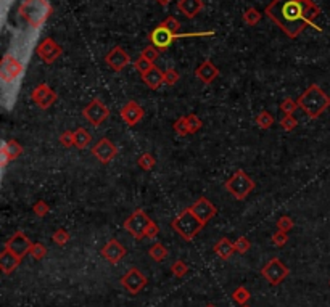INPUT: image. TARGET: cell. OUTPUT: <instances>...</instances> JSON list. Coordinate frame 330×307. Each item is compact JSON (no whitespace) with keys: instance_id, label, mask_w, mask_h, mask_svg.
<instances>
[{"instance_id":"obj_1","label":"cell","mask_w":330,"mask_h":307,"mask_svg":"<svg viewBox=\"0 0 330 307\" xmlns=\"http://www.w3.org/2000/svg\"><path fill=\"white\" fill-rule=\"evenodd\" d=\"M264 13L290 39H296L306 28L322 31L314 23L321 15V8L313 0H272Z\"/></svg>"},{"instance_id":"obj_2","label":"cell","mask_w":330,"mask_h":307,"mask_svg":"<svg viewBox=\"0 0 330 307\" xmlns=\"http://www.w3.org/2000/svg\"><path fill=\"white\" fill-rule=\"evenodd\" d=\"M296 102L307 114V117L317 119L330 106V97L317 84H311Z\"/></svg>"},{"instance_id":"obj_3","label":"cell","mask_w":330,"mask_h":307,"mask_svg":"<svg viewBox=\"0 0 330 307\" xmlns=\"http://www.w3.org/2000/svg\"><path fill=\"white\" fill-rule=\"evenodd\" d=\"M19 16L31 28H40L52 13V5L49 0H23L18 8Z\"/></svg>"},{"instance_id":"obj_4","label":"cell","mask_w":330,"mask_h":307,"mask_svg":"<svg viewBox=\"0 0 330 307\" xmlns=\"http://www.w3.org/2000/svg\"><path fill=\"white\" fill-rule=\"evenodd\" d=\"M171 227L174 232L181 235L185 241H192L198 235V232L205 227V224L193 214L190 207H185L178 217L172 219Z\"/></svg>"},{"instance_id":"obj_5","label":"cell","mask_w":330,"mask_h":307,"mask_svg":"<svg viewBox=\"0 0 330 307\" xmlns=\"http://www.w3.org/2000/svg\"><path fill=\"white\" fill-rule=\"evenodd\" d=\"M214 32L213 31H210V32H196V34H175V32H172V31H169L166 26H163L161 23L153 29L151 32H150V36H148V39H150V43L153 47H157L160 52L161 50H166V49H169L172 43L178 40V39H184V37H192V36H213Z\"/></svg>"},{"instance_id":"obj_6","label":"cell","mask_w":330,"mask_h":307,"mask_svg":"<svg viewBox=\"0 0 330 307\" xmlns=\"http://www.w3.org/2000/svg\"><path fill=\"white\" fill-rule=\"evenodd\" d=\"M224 187L235 200L241 201V200H245L253 190H255V180H253L245 171L238 169L232 177L226 180Z\"/></svg>"},{"instance_id":"obj_7","label":"cell","mask_w":330,"mask_h":307,"mask_svg":"<svg viewBox=\"0 0 330 307\" xmlns=\"http://www.w3.org/2000/svg\"><path fill=\"white\" fill-rule=\"evenodd\" d=\"M151 222V219L147 216V212L144 209H136L132 212L123 224L126 232H129V235H132L136 240H142L145 237L147 228Z\"/></svg>"},{"instance_id":"obj_8","label":"cell","mask_w":330,"mask_h":307,"mask_svg":"<svg viewBox=\"0 0 330 307\" xmlns=\"http://www.w3.org/2000/svg\"><path fill=\"white\" fill-rule=\"evenodd\" d=\"M82 116L87 123L98 127L109 117V108L100 100V98H94V100H91V103H87L84 106Z\"/></svg>"},{"instance_id":"obj_9","label":"cell","mask_w":330,"mask_h":307,"mask_svg":"<svg viewBox=\"0 0 330 307\" xmlns=\"http://www.w3.org/2000/svg\"><path fill=\"white\" fill-rule=\"evenodd\" d=\"M261 275L271 285H279L290 275L289 267L282 264L279 257H272L266 266L261 269Z\"/></svg>"},{"instance_id":"obj_10","label":"cell","mask_w":330,"mask_h":307,"mask_svg":"<svg viewBox=\"0 0 330 307\" xmlns=\"http://www.w3.org/2000/svg\"><path fill=\"white\" fill-rule=\"evenodd\" d=\"M36 53H37V57L46 63V64H52L57 61L60 57H61V53H63V49L61 45H58L57 40L52 39V37H46L43 39L37 49H36Z\"/></svg>"},{"instance_id":"obj_11","label":"cell","mask_w":330,"mask_h":307,"mask_svg":"<svg viewBox=\"0 0 330 307\" xmlns=\"http://www.w3.org/2000/svg\"><path fill=\"white\" fill-rule=\"evenodd\" d=\"M31 100L37 105V108L49 109L55 102L58 100V93L55 92L52 87H49L46 82H42L31 92Z\"/></svg>"},{"instance_id":"obj_12","label":"cell","mask_w":330,"mask_h":307,"mask_svg":"<svg viewBox=\"0 0 330 307\" xmlns=\"http://www.w3.org/2000/svg\"><path fill=\"white\" fill-rule=\"evenodd\" d=\"M147 283H148L147 277L136 267L129 269V272L121 277V285H123V288L127 290L130 294L140 293L142 290L147 287Z\"/></svg>"},{"instance_id":"obj_13","label":"cell","mask_w":330,"mask_h":307,"mask_svg":"<svg viewBox=\"0 0 330 307\" xmlns=\"http://www.w3.org/2000/svg\"><path fill=\"white\" fill-rule=\"evenodd\" d=\"M105 63L109 66V69H113L115 73H121L130 63V57L123 47L116 45L106 53Z\"/></svg>"},{"instance_id":"obj_14","label":"cell","mask_w":330,"mask_h":307,"mask_svg":"<svg viewBox=\"0 0 330 307\" xmlns=\"http://www.w3.org/2000/svg\"><path fill=\"white\" fill-rule=\"evenodd\" d=\"M25 71L23 63H21L16 57H13L12 53H7L2 61V81L7 84L10 79L19 78Z\"/></svg>"},{"instance_id":"obj_15","label":"cell","mask_w":330,"mask_h":307,"mask_svg":"<svg viewBox=\"0 0 330 307\" xmlns=\"http://www.w3.org/2000/svg\"><path fill=\"white\" fill-rule=\"evenodd\" d=\"M92 155L103 164H108L113 161L118 155V148L113 145V141L109 138H100L92 148Z\"/></svg>"},{"instance_id":"obj_16","label":"cell","mask_w":330,"mask_h":307,"mask_svg":"<svg viewBox=\"0 0 330 307\" xmlns=\"http://www.w3.org/2000/svg\"><path fill=\"white\" fill-rule=\"evenodd\" d=\"M190 209L193 211V214L200 219V221L206 225L208 222L211 221V219L216 216V212H217V209H216V206L208 200V198H205V196H200L192 206H190Z\"/></svg>"},{"instance_id":"obj_17","label":"cell","mask_w":330,"mask_h":307,"mask_svg":"<svg viewBox=\"0 0 330 307\" xmlns=\"http://www.w3.org/2000/svg\"><path fill=\"white\" fill-rule=\"evenodd\" d=\"M31 246H32V241H31L23 232H16V233L5 243V248L12 251V253H15L16 256H19L21 259L29 254Z\"/></svg>"},{"instance_id":"obj_18","label":"cell","mask_w":330,"mask_h":307,"mask_svg":"<svg viewBox=\"0 0 330 307\" xmlns=\"http://www.w3.org/2000/svg\"><path fill=\"white\" fill-rule=\"evenodd\" d=\"M119 114H121V119H123L129 127H132V126H136V124L140 123L142 117H144V114H145V111L137 102L130 100L123 108H121Z\"/></svg>"},{"instance_id":"obj_19","label":"cell","mask_w":330,"mask_h":307,"mask_svg":"<svg viewBox=\"0 0 330 307\" xmlns=\"http://www.w3.org/2000/svg\"><path fill=\"white\" fill-rule=\"evenodd\" d=\"M102 256L109 264H118V262L126 256V248L119 243L118 240H109L102 249Z\"/></svg>"},{"instance_id":"obj_20","label":"cell","mask_w":330,"mask_h":307,"mask_svg":"<svg viewBox=\"0 0 330 307\" xmlns=\"http://www.w3.org/2000/svg\"><path fill=\"white\" fill-rule=\"evenodd\" d=\"M195 76L200 79L203 84H213L217 78H219V68L211 61V60H206L203 61L200 66L195 69Z\"/></svg>"},{"instance_id":"obj_21","label":"cell","mask_w":330,"mask_h":307,"mask_svg":"<svg viewBox=\"0 0 330 307\" xmlns=\"http://www.w3.org/2000/svg\"><path fill=\"white\" fill-rule=\"evenodd\" d=\"M178 10L185 18H195L203 10V0H178Z\"/></svg>"},{"instance_id":"obj_22","label":"cell","mask_w":330,"mask_h":307,"mask_svg":"<svg viewBox=\"0 0 330 307\" xmlns=\"http://www.w3.org/2000/svg\"><path fill=\"white\" fill-rule=\"evenodd\" d=\"M19 262H21L19 256H16L15 253H12L10 249L4 248L2 254H0V270H2L5 275L12 273L19 266Z\"/></svg>"},{"instance_id":"obj_23","label":"cell","mask_w":330,"mask_h":307,"mask_svg":"<svg viewBox=\"0 0 330 307\" xmlns=\"http://www.w3.org/2000/svg\"><path fill=\"white\" fill-rule=\"evenodd\" d=\"M142 79H144V82L150 87L151 90H157L164 84V73L160 68L153 66L147 74L142 76Z\"/></svg>"},{"instance_id":"obj_24","label":"cell","mask_w":330,"mask_h":307,"mask_svg":"<svg viewBox=\"0 0 330 307\" xmlns=\"http://www.w3.org/2000/svg\"><path fill=\"white\" fill-rule=\"evenodd\" d=\"M235 253V248L232 241H229L227 238H221L214 245V254L217 257H221L223 261H227L229 257H232V254Z\"/></svg>"},{"instance_id":"obj_25","label":"cell","mask_w":330,"mask_h":307,"mask_svg":"<svg viewBox=\"0 0 330 307\" xmlns=\"http://www.w3.org/2000/svg\"><path fill=\"white\" fill-rule=\"evenodd\" d=\"M2 150L7 153V156L10 158V161L18 159L21 155H23V147H21L16 140H7L5 144L2 145Z\"/></svg>"},{"instance_id":"obj_26","label":"cell","mask_w":330,"mask_h":307,"mask_svg":"<svg viewBox=\"0 0 330 307\" xmlns=\"http://www.w3.org/2000/svg\"><path fill=\"white\" fill-rule=\"evenodd\" d=\"M91 141H92V135L87 132L85 129L79 127L78 130H74V147L78 148V150L87 148Z\"/></svg>"},{"instance_id":"obj_27","label":"cell","mask_w":330,"mask_h":307,"mask_svg":"<svg viewBox=\"0 0 330 307\" xmlns=\"http://www.w3.org/2000/svg\"><path fill=\"white\" fill-rule=\"evenodd\" d=\"M261 18H262L261 12H259L258 8H255V7L247 8L245 12H244V15H241V19H244V23L247 26H256L259 21H261Z\"/></svg>"},{"instance_id":"obj_28","label":"cell","mask_w":330,"mask_h":307,"mask_svg":"<svg viewBox=\"0 0 330 307\" xmlns=\"http://www.w3.org/2000/svg\"><path fill=\"white\" fill-rule=\"evenodd\" d=\"M148 254L155 262H163L168 257V249L164 248L163 243H155V245H151V248L148 249Z\"/></svg>"},{"instance_id":"obj_29","label":"cell","mask_w":330,"mask_h":307,"mask_svg":"<svg viewBox=\"0 0 330 307\" xmlns=\"http://www.w3.org/2000/svg\"><path fill=\"white\" fill-rule=\"evenodd\" d=\"M274 123H276V119H274V116L269 111H266V109H262V111L256 116V124L259 129L268 130L274 126Z\"/></svg>"},{"instance_id":"obj_30","label":"cell","mask_w":330,"mask_h":307,"mask_svg":"<svg viewBox=\"0 0 330 307\" xmlns=\"http://www.w3.org/2000/svg\"><path fill=\"white\" fill-rule=\"evenodd\" d=\"M137 164H139V168H142L144 171H151L153 168H155L157 159L151 153H144V155L137 159Z\"/></svg>"},{"instance_id":"obj_31","label":"cell","mask_w":330,"mask_h":307,"mask_svg":"<svg viewBox=\"0 0 330 307\" xmlns=\"http://www.w3.org/2000/svg\"><path fill=\"white\" fill-rule=\"evenodd\" d=\"M134 66H136V69L144 76V74H147L155 64H153V61H150V60H147L145 57H142V55H139V58L134 61Z\"/></svg>"},{"instance_id":"obj_32","label":"cell","mask_w":330,"mask_h":307,"mask_svg":"<svg viewBox=\"0 0 330 307\" xmlns=\"http://www.w3.org/2000/svg\"><path fill=\"white\" fill-rule=\"evenodd\" d=\"M185 121H187V127H189V132L190 134H196L198 130L202 129V126H203L202 119L198 117L196 114H187Z\"/></svg>"},{"instance_id":"obj_33","label":"cell","mask_w":330,"mask_h":307,"mask_svg":"<svg viewBox=\"0 0 330 307\" xmlns=\"http://www.w3.org/2000/svg\"><path fill=\"white\" fill-rule=\"evenodd\" d=\"M232 298H234V301L235 302H238V304H247L248 301H250V298H251V294H250V291L245 288V287H238V288H235V291L232 293Z\"/></svg>"},{"instance_id":"obj_34","label":"cell","mask_w":330,"mask_h":307,"mask_svg":"<svg viewBox=\"0 0 330 307\" xmlns=\"http://www.w3.org/2000/svg\"><path fill=\"white\" fill-rule=\"evenodd\" d=\"M52 240L57 243L58 246H64L68 241L71 240V235H70V232L68 230H64V228H58L57 232H55L53 235H52Z\"/></svg>"},{"instance_id":"obj_35","label":"cell","mask_w":330,"mask_h":307,"mask_svg":"<svg viewBox=\"0 0 330 307\" xmlns=\"http://www.w3.org/2000/svg\"><path fill=\"white\" fill-rule=\"evenodd\" d=\"M296 126H298V121H296V117L293 114H285L280 119V127L285 132H292L293 129H296Z\"/></svg>"},{"instance_id":"obj_36","label":"cell","mask_w":330,"mask_h":307,"mask_svg":"<svg viewBox=\"0 0 330 307\" xmlns=\"http://www.w3.org/2000/svg\"><path fill=\"white\" fill-rule=\"evenodd\" d=\"M298 102H295L293 98H283V102L280 103V111L283 114H293L296 111V108H298Z\"/></svg>"},{"instance_id":"obj_37","label":"cell","mask_w":330,"mask_h":307,"mask_svg":"<svg viewBox=\"0 0 330 307\" xmlns=\"http://www.w3.org/2000/svg\"><path fill=\"white\" fill-rule=\"evenodd\" d=\"M29 256H32L36 261H40L47 256V248L43 246L42 243H32L31 251H29Z\"/></svg>"},{"instance_id":"obj_38","label":"cell","mask_w":330,"mask_h":307,"mask_svg":"<svg viewBox=\"0 0 330 307\" xmlns=\"http://www.w3.org/2000/svg\"><path fill=\"white\" fill-rule=\"evenodd\" d=\"M171 270H172V273H174V277H178V278H182V277H185L187 275V272H189V267H187V264L184 261H175L174 264L171 266Z\"/></svg>"},{"instance_id":"obj_39","label":"cell","mask_w":330,"mask_h":307,"mask_svg":"<svg viewBox=\"0 0 330 307\" xmlns=\"http://www.w3.org/2000/svg\"><path fill=\"white\" fill-rule=\"evenodd\" d=\"M234 248H235V253L245 254L247 251H250L251 243H250V240H248V238H245V237H238V238L235 240V243H234Z\"/></svg>"},{"instance_id":"obj_40","label":"cell","mask_w":330,"mask_h":307,"mask_svg":"<svg viewBox=\"0 0 330 307\" xmlns=\"http://www.w3.org/2000/svg\"><path fill=\"white\" fill-rule=\"evenodd\" d=\"M174 130H175V134L181 135V137H185V135H189V127H187V121H185V116L179 117V119H175V123H174Z\"/></svg>"},{"instance_id":"obj_41","label":"cell","mask_w":330,"mask_h":307,"mask_svg":"<svg viewBox=\"0 0 330 307\" xmlns=\"http://www.w3.org/2000/svg\"><path fill=\"white\" fill-rule=\"evenodd\" d=\"M179 79H181V74L175 71L174 68H168L166 71H164V84H166V85L178 84Z\"/></svg>"},{"instance_id":"obj_42","label":"cell","mask_w":330,"mask_h":307,"mask_svg":"<svg viewBox=\"0 0 330 307\" xmlns=\"http://www.w3.org/2000/svg\"><path fill=\"white\" fill-rule=\"evenodd\" d=\"M32 211H34V214L37 217H46L49 214V211H50V207H49V204L46 201L39 200L34 206H32Z\"/></svg>"},{"instance_id":"obj_43","label":"cell","mask_w":330,"mask_h":307,"mask_svg":"<svg viewBox=\"0 0 330 307\" xmlns=\"http://www.w3.org/2000/svg\"><path fill=\"white\" fill-rule=\"evenodd\" d=\"M140 55H142V57H145L147 60L155 63L158 60V57H160V50L157 47H153V45H148V47H145L144 50H142Z\"/></svg>"},{"instance_id":"obj_44","label":"cell","mask_w":330,"mask_h":307,"mask_svg":"<svg viewBox=\"0 0 330 307\" xmlns=\"http://www.w3.org/2000/svg\"><path fill=\"white\" fill-rule=\"evenodd\" d=\"M60 144H61L64 148L74 147V132H73V130H64V132L60 135Z\"/></svg>"},{"instance_id":"obj_45","label":"cell","mask_w":330,"mask_h":307,"mask_svg":"<svg viewBox=\"0 0 330 307\" xmlns=\"http://www.w3.org/2000/svg\"><path fill=\"white\" fill-rule=\"evenodd\" d=\"M287 241H289L287 232H282V230H277V232L272 235V243L276 245L277 248L285 246V245H287Z\"/></svg>"},{"instance_id":"obj_46","label":"cell","mask_w":330,"mask_h":307,"mask_svg":"<svg viewBox=\"0 0 330 307\" xmlns=\"http://www.w3.org/2000/svg\"><path fill=\"white\" fill-rule=\"evenodd\" d=\"M293 228V221L289 216H282L277 219V230H282V232H290Z\"/></svg>"},{"instance_id":"obj_47","label":"cell","mask_w":330,"mask_h":307,"mask_svg":"<svg viewBox=\"0 0 330 307\" xmlns=\"http://www.w3.org/2000/svg\"><path fill=\"white\" fill-rule=\"evenodd\" d=\"M161 25H163V26H166V28H168L169 31L175 32V34H178V32H179V28H181L179 21H178V19H175L174 16H168L166 19H164V21H163V23H161Z\"/></svg>"},{"instance_id":"obj_48","label":"cell","mask_w":330,"mask_h":307,"mask_svg":"<svg viewBox=\"0 0 330 307\" xmlns=\"http://www.w3.org/2000/svg\"><path fill=\"white\" fill-rule=\"evenodd\" d=\"M158 233H160V227L151 221L150 225H148V228H147V232H145V237L147 238H155Z\"/></svg>"},{"instance_id":"obj_49","label":"cell","mask_w":330,"mask_h":307,"mask_svg":"<svg viewBox=\"0 0 330 307\" xmlns=\"http://www.w3.org/2000/svg\"><path fill=\"white\" fill-rule=\"evenodd\" d=\"M0 158H2V168H5L7 164L10 162V158L7 156V153L4 150H0Z\"/></svg>"},{"instance_id":"obj_50","label":"cell","mask_w":330,"mask_h":307,"mask_svg":"<svg viewBox=\"0 0 330 307\" xmlns=\"http://www.w3.org/2000/svg\"><path fill=\"white\" fill-rule=\"evenodd\" d=\"M155 2H157V4H160L161 7H168V5L172 2V0H155Z\"/></svg>"},{"instance_id":"obj_51","label":"cell","mask_w":330,"mask_h":307,"mask_svg":"<svg viewBox=\"0 0 330 307\" xmlns=\"http://www.w3.org/2000/svg\"><path fill=\"white\" fill-rule=\"evenodd\" d=\"M205 307H216V305H213V304H206Z\"/></svg>"},{"instance_id":"obj_52","label":"cell","mask_w":330,"mask_h":307,"mask_svg":"<svg viewBox=\"0 0 330 307\" xmlns=\"http://www.w3.org/2000/svg\"><path fill=\"white\" fill-rule=\"evenodd\" d=\"M240 307H250V305H247V304H244V305H240Z\"/></svg>"},{"instance_id":"obj_53","label":"cell","mask_w":330,"mask_h":307,"mask_svg":"<svg viewBox=\"0 0 330 307\" xmlns=\"http://www.w3.org/2000/svg\"><path fill=\"white\" fill-rule=\"evenodd\" d=\"M328 285H330V281H328Z\"/></svg>"}]
</instances>
